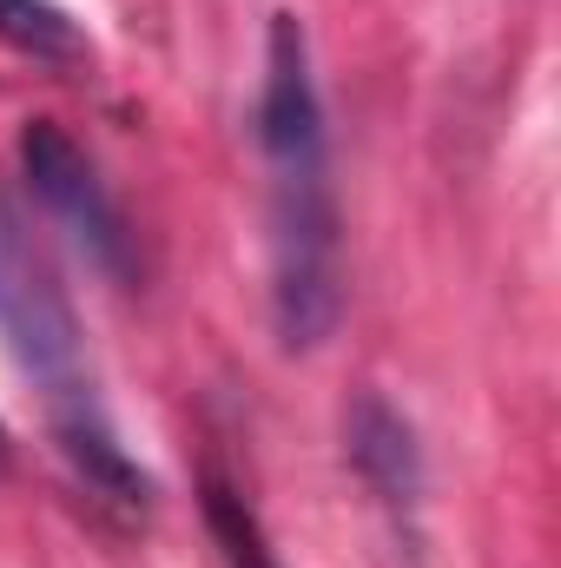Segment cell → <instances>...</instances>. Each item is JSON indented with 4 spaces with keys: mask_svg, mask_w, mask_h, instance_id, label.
Listing matches in <instances>:
<instances>
[{
    "mask_svg": "<svg viewBox=\"0 0 561 568\" xmlns=\"http://www.w3.org/2000/svg\"><path fill=\"white\" fill-rule=\"evenodd\" d=\"M20 179L27 192L47 205V219L80 245V258L113 284H133L140 272V239L126 205L113 199L106 172L93 165V152L73 140L60 120H27L20 126Z\"/></svg>",
    "mask_w": 561,
    "mask_h": 568,
    "instance_id": "3",
    "label": "cell"
},
{
    "mask_svg": "<svg viewBox=\"0 0 561 568\" xmlns=\"http://www.w3.org/2000/svg\"><path fill=\"white\" fill-rule=\"evenodd\" d=\"M344 456H350L357 483L370 489V503L390 516L397 542L417 549L422 542V489H429V476H422V449H417L410 417H404L390 397L364 390V397L344 410Z\"/></svg>",
    "mask_w": 561,
    "mask_h": 568,
    "instance_id": "4",
    "label": "cell"
},
{
    "mask_svg": "<svg viewBox=\"0 0 561 568\" xmlns=\"http://www.w3.org/2000/svg\"><path fill=\"white\" fill-rule=\"evenodd\" d=\"M258 152L272 199V324L284 351H317L344 317V219L330 185V133L310 67V33L297 13H272Z\"/></svg>",
    "mask_w": 561,
    "mask_h": 568,
    "instance_id": "1",
    "label": "cell"
},
{
    "mask_svg": "<svg viewBox=\"0 0 561 568\" xmlns=\"http://www.w3.org/2000/svg\"><path fill=\"white\" fill-rule=\"evenodd\" d=\"M0 344L13 357V371L40 390L53 449L73 469V483L106 516L145 523L152 516V476L140 469V456L126 449V436L113 424V410L100 397L93 351H86V324H80L47 245L33 239V225L7 185H0Z\"/></svg>",
    "mask_w": 561,
    "mask_h": 568,
    "instance_id": "2",
    "label": "cell"
},
{
    "mask_svg": "<svg viewBox=\"0 0 561 568\" xmlns=\"http://www.w3.org/2000/svg\"><path fill=\"white\" fill-rule=\"evenodd\" d=\"M0 47L27 53V60H40V67H60V73H73V67L93 60L80 20H73L60 0H0Z\"/></svg>",
    "mask_w": 561,
    "mask_h": 568,
    "instance_id": "5",
    "label": "cell"
},
{
    "mask_svg": "<svg viewBox=\"0 0 561 568\" xmlns=\"http://www.w3.org/2000/svg\"><path fill=\"white\" fill-rule=\"evenodd\" d=\"M198 489H205V529H212L225 568H284L278 549H272V536H265V523H258V509H252V496H245L218 463L205 469Z\"/></svg>",
    "mask_w": 561,
    "mask_h": 568,
    "instance_id": "6",
    "label": "cell"
}]
</instances>
